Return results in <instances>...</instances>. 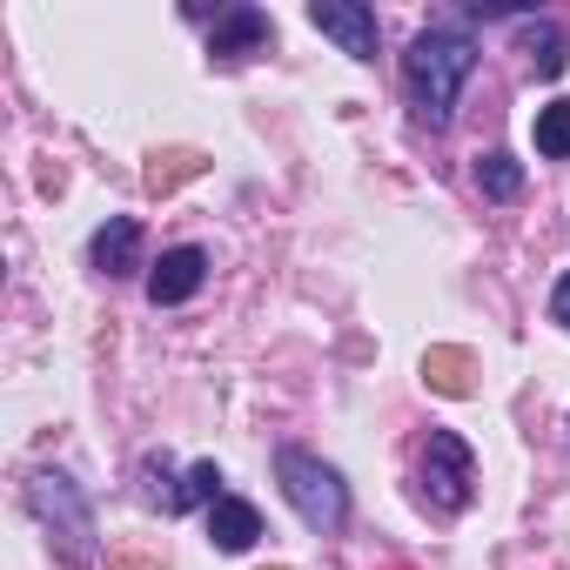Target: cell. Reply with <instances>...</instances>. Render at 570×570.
Returning a JSON list of instances; mask_svg holds the SVG:
<instances>
[{
    "instance_id": "6da1fadb",
    "label": "cell",
    "mask_w": 570,
    "mask_h": 570,
    "mask_svg": "<svg viewBox=\"0 0 570 570\" xmlns=\"http://www.w3.org/2000/svg\"><path fill=\"white\" fill-rule=\"evenodd\" d=\"M470 68H476V41H470L463 28H423V35L410 41L403 81H410V95H416V121H423V128H450V108H456Z\"/></svg>"
},
{
    "instance_id": "7a4b0ae2",
    "label": "cell",
    "mask_w": 570,
    "mask_h": 570,
    "mask_svg": "<svg viewBox=\"0 0 570 570\" xmlns=\"http://www.w3.org/2000/svg\"><path fill=\"white\" fill-rule=\"evenodd\" d=\"M275 476H282V497H289V510L316 530V537H330V530H343L350 523V490H343V476L323 463V456H309V450H275Z\"/></svg>"
},
{
    "instance_id": "3957f363",
    "label": "cell",
    "mask_w": 570,
    "mask_h": 570,
    "mask_svg": "<svg viewBox=\"0 0 570 570\" xmlns=\"http://www.w3.org/2000/svg\"><path fill=\"white\" fill-rule=\"evenodd\" d=\"M28 503H35V517L55 530L61 557H68L75 570H88V563H95V510H88V497L75 490V476L35 470V476H28Z\"/></svg>"
},
{
    "instance_id": "277c9868",
    "label": "cell",
    "mask_w": 570,
    "mask_h": 570,
    "mask_svg": "<svg viewBox=\"0 0 570 570\" xmlns=\"http://www.w3.org/2000/svg\"><path fill=\"white\" fill-rule=\"evenodd\" d=\"M476 483V456H470V443L463 436H450V430H430V450H423V490H430V503L436 510H470V490Z\"/></svg>"
},
{
    "instance_id": "5b68a950",
    "label": "cell",
    "mask_w": 570,
    "mask_h": 570,
    "mask_svg": "<svg viewBox=\"0 0 570 570\" xmlns=\"http://www.w3.org/2000/svg\"><path fill=\"white\" fill-rule=\"evenodd\" d=\"M309 28L330 35V41H343L350 61H376V14L363 8V0H316Z\"/></svg>"
},
{
    "instance_id": "8992f818",
    "label": "cell",
    "mask_w": 570,
    "mask_h": 570,
    "mask_svg": "<svg viewBox=\"0 0 570 570\" xmlns=\"http://www.w3.org/2000/svg\"><path fill=\"white\" fill-rule=\"evenodd\" d=\"M202 282H208V255L202 248H168L161 268L148 275V303L155 309H175V303H188L202 289Z\"/></svg>"
},
{
    "instance_id": "52a82bcc",
    "label": "cell",
    "mask_w": 570,
    "mask_h": 570,
    "mask_svg": "<svg viewBox=\"0 0 570 570\" xmlns=\"http://www.w3.org/2000/svg\"><path fill=\"white\" fill-rule=\"evenodd\" d=\"M262 48H268V14H262V8H222V14H215L208 55L242 61V55H262Z\"/></svg>"
},
{
    "instance_id": "ba28073f",
    "label": "cell",
    "mask_w": 570,
    "mask_h": 570,
    "mask_svg": "<svg viewBox=\"0 0 570 570\" xmlns=\"http://www.w3.org/2000/svg\"><path fill=\"white\" fill-rule=\"evenodd\" d=\"M95 268H101V275H135V268H141V222L108 215V228L95 235Z\"/></svg>"
},
{
    "instance_id": "9c48e42d",
    "label": "cell",
    "mask_w": 570,
    "mask_h": 570,
    "mask_svg": "<svg viewBox=\"0 0 570 570\" xmlns=\"http://www.w3.org/2000/svg\"><path fill=\"white\" fill-rule=\"evenodd\" d=\"M423 383H430L436 396H476V356L456 350V343H436V350L423 356Z\"/></svg>"
},
{
    "instance_id": "30bf717a",
    "label": "cell",
    "mask_w": 570,
    "mask_h": 570,
    "mask_svg": "<svg viewBox=\"0 0 570 570\" xmlns=\"http://www.w3.org/2000/svg\"><path fill=\"white\" fill-rule=\"evenodd\" d=\"M255 537H262V510L255 503H242V497L208 503V543L215 550H248Z\"/></svg>"
},
{
    "instance_id": "8fae6325",
    "label": "cell",
    "mask_w": 570,
    "mask_h": 570,
    "mask_svg": "<svg viewBox=\"0 0 570 570\" xmlns=\"http://www.w3.org/2000/svg\"><path fill=\"white\" fill-rule=\"evenodd\" d=\"M202 168H208V161H202L195 148H168V155L148 161V195H175V188H181L188 175H202Z\"/></svg>"
},
{
    "instance_id": "7c38bea8",
    "label": "cell",
    "mask_w": 570,
    "mask_h": 570,
    "mask_svg": "<svg viewBox=\"0 0 570 570\" xmlns=\"http://www.w3.org/2000/svg\"><path fill=\"white\" fill-rule=\"evenodd\" d=\"M476 188H483L490 202H517V195H523V161H517V155H483V161H476Z\"/></svg>"
},
{
    "instance_id": "4fadbf2b",
    "label": "cell",
    "mask_w": 570,
    "mask_h": 570,
    "mask_svg": "<svg viewBox=\"0 0 570 570\" xmlns=\"http://www.w3.org/2000/svg\"><path fill=\"white\" fill-rule=\"evenodd\" d=\"M141 497H148L161 517H181V510H188V497H181V483L168 476V463H161V456H141Z\"/></svg>"
},
{
    "instance_id": "5bb4252c",
    "label": "cell",
    "mask_w": 570,
    "mask_h": 570,
    "mask_svg": "<svg viewBox=\"0 0 570 570\" xmlns=\"http://www.w3.org/2000/svg\"><path fill=\"white\" fill-rule=\"evenodd\" d=\"M537 155L570 161V101H550V108L537 115Z\"/></svg>"
},
{
    "instance_id": "9a60e30c",
    "label": "cell",
    "mask_w": 570,
    "mask_h": 570,
    "mask_svg": "<svg viewBox=\"0 0 570 570\" xmlns=\"http://www.w3.org/2000/svg\"><path fill=\"white\" fill-rule=\"evenodd\" d=\"M530 55H537V75H543V81H557V75H563V35H557L550 21H543V28H530Z\"/></svg>"
},
{
    "instance_id": "2e32d148",
    "label": "cell",
    "mask_w": 570,
    "mask_h": 570,
    "mask_svg": "<svg viewBox=\"0 0 570 570\" xmlns=\"http://www.w3.org/2000/svg\"><path fill=\"white\" fill-rule=\"evenodd\" d=\"M181 497H188V503H222V470H215V463H195L188 483H181Z\"/></svg>"
},
{
    "instance_id": "e0dca14e",
    "label": "cell",
    "mask_w": 570,
    "mask_h": 570,
    "mask_svg": "<svg viewBox=\"0 0 570 570\" xmlns=\"http://www.w3.org/2000/svg\"><path fill=\"white\" fill-rule=\"evenodd\" d=\"M108 570H168V557H155V550H108Z\"/></svg>"
},
{
    "instance_id": "ac0fdd59",
    "label": "cell",
    "mask_w": 570,
    "mask_h": 570,
    "mask_svg": "<svg viewBox=\"0 0 570 570\" xmlns=\"http://www.w3.org/2000/svg\"><path fill=\"white\" fill-rule=\"evenodd\" d=\"M550 316H557V323H563V330H570V275H563V282H557V296H550Z\"/></svg>"
},
{
    "instance_id": "d6986e66",
    "label": "cell",
    "mask_w": 570,
    "mask_h": 570,
    "mask_svg": "<svg viewBox=\"0 0 570 570\" xmlns=\"http://www.w3.org/2000/svg\"><path fill=\"white\" fill-rule=\"evenodd\" d=\"M396 570H410V563H396Z\"/></svg>"
}]
</instances>
